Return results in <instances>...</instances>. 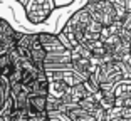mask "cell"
<instances>
[{
  "mask_svg": "<svg viewBox=\"0 0 131 121\" xmlns=\"http://www.w3.org/2000/svg\"><path fill=\"white\" fill-rule=\"evenodd\" d=\"M91 22H93L91 15H89L88 10L82 7L77 12H74L72 15L69 17V20L64 24V27L61 29V34L64 35V39L69 42L71 49L82 40V37H84V34L88 32Z\"/></svg>",
  "mask_w": 131,
  "mask_h": 121,
  "instance_id": "1",
  "label": "cell"
},
{
  "mask_svg": "<svg viewBox=\"0 0 131 121\" xmlns=\"http://www.w3.org/2000/svg\"><path fill=\"white\" fill-rule=\"evenodd\" d=\"M97 82H99V89L113 91L116 82L124 79V71H123V61H106L99 62L96 69Z\"/></svg>",
  "mask_w": 131,
  "mask_h": 121,
  "instance_id": "2",
  "label": "cell"
},
{
  "mask_svg": "<svg viewBox=\"0 0 131 121\" xmlns=\"http://www.w3.org/2000/svg\"><path fill=\"white\" fill-rule=\"evenodd\" d=\"M84 8L91 15L93 22L99 24L101 27L116 22V5H113L108 0H88Z\"/></svg>",
  "mask_w": 131,
  "mask_h": 121,
  "instance_id": "3",
  "label": "cell"
},
{
  "mask_svg": "<svg viewBox=\"0 0 131 121\" xmlns=\"http://www.w3.org/2000/svg\"><path fill=\"white\" fill-rule=\"evenodd\" d=\"M71 64H72V69L77 74H81L84 79L97 67V62L91 57L89 51L82 44H77L71 49Z\"/></svg>",
  "mask_w": 131,
  "mask_h": 121,
  "instance_id": "4",
  "label": "cell"
},
{
  "mask_svg": "<svg viewBox=\"0 0 131 121\" xmlns=\"http://www.w3.org/2000/svg\"><path fill=\"white\" fill-rule=\"evenodd\" d=\"M25 15L32 24H42L56 10V0H29L25 4Z\"/></svg>",
  "mask_w": 131,
  "mask_h": 121,
  "instance_id": "5",
  "label": "cell"
},
{
  "mask_svg": "<svg viewBox=\"0 0 131 121\" xmlns=\"http://www.w3.org/2000/svg\"><path fill=\"white\" fill-rule=\"evenodd\" d=\"M103 42L108 54L114 61H126L129 56V39L121 34H111L103 37Z\"/></svg>",
  "mask_w": 131,
  "mask_h": 121,
  "instance_id": "6",
  "label": "cell"
},
{
  "mask_svg": "<svg viewBox=\"0 0 131 121\" xmlns=\"http://www.w3.org/2000/svg\"><path fill=\"white\" fill-rule=\"evenodd\" d=\"M19 37H20V32L15 30L7 20L0 17V54L10 52L12 49H15Z\"/></svg>",
  "mask_w": 131,
  "mask_h": 121,
  "instance_id": "7",
  "label": "cell"
},
{
  "mask_svg": "<svg viewBox=\"0 0 131 121\" xmlns=\"http://www.w3.org/2000/svg\"><path fill=\"white\" fill-rule=\"evenodd\" d=\"M39 42L44 47V51L47 54H54V52H62V51H71L62 44V40L59 39L57 34H52V32H39L37 34Z\"/></svg>",
  "mask_w": 131,
  "mask_h": 121,
  "instance_id": "8",
  "label": "cell"
},
{
  "mask_svg": "<svg viewBox=\"0 0 131 121\" xmlns=\"http://www.w3.org/2000/svg\"><path fill=\"white\" fill-rule=\"evenodd\" d=\"M47 96L42 94H29V101H27V111L29 116H46L47 109Z\"/></svg>",
  "mask_w": 131,
  "mask_h": 121,
  "instance_id": "9",
  "label": "cell"
},
{
  "mask_svg": "<svg viewBox=\"0 0 131 121\" xmlns=\"http://www.w3.org/2000/svg\"><path fill=\"white\" fill-rule=\"evenodd\" d=\"M47 78H49V94H47V96H52V98H59L61 99L62 96L69 91L71 86L62 78L54 76V74H49V72H47Z\"/></svg>",
  "mask_w": 131,
  "mask_h": 121,
  "instance_id": "10",
  "label": "cell"
},
{
  "mask_svg": "<svg viewBox=\"0 0 131 121\" xmlns=\"http://www.w3.org/2000/svg\"><path fill=\"white\" fill-rule=\"evenodd\" d=\"M29 94H42V96H47L49 94V78H47L46 71H39L37 78L27 86Z\"/></svg>",
  "mask_w": 131,
  "mask_h": 121,
  "instance_id": "11",
  "label": "cell"
},
{
  "mask_svg": "<svg viewBox=\"0 0 131 121\" xmlns=\"http://www.w3.org/2000/svg\"><path fill=\"white\" fill-rule=\"evenodd\" d=\"M64 116L69 121H96L91 113H88L86 109H82L81 106H74L71 109L64 111Z\"/></svg>",
  "mask_w": 131,
  "mask_h": 121,
  "instance_id": "12",
  "label": "cell"
},
{
  "mask_svg": "<svg viewBox=\"0 0 131 121\" xmlns=\"http://www.w3.org/2000/svg\"><path fill=\"white\" fill-rule=\"evenodd\" d=\"M119 27H121L119 34L129 39L131 37V12H126V14H124V17L119 20Z\"/></svg>",
  "mask_w": 131,
  "mask_h": 121,
  "instance_id": "13",
  "label": "cell"
},
{
  "mask_svg": "<svg viewBox=\"0 0 131 121\" xmlns=\"http://www.w3.org/2000/svg\"><path fill=\"white\" fill-rule=\"evenodd\" d=\"M8 121H29V111L27 109H12L7 114Z\"/></svg>",
  "mask_w": 131,
  "mask_h": 121,
  "instance_id": "14",
  "label": "cell"
},
{
  "mask_svg": "<svg viewBox=\"0 0 131 121\" xmlns=\"http://www.w3.org/2000/svg\"><path fill=\"white\" fill-rule=\"evenodd\" d=\"M15 2H19V4H20V5H22V7H25V4H27L29 0H15Z\"/></svg>",
  "mask_w": 131,
  "mask_h": 121,
  "instance_id": "15",
  "label": "cell"
}]
</instances>
